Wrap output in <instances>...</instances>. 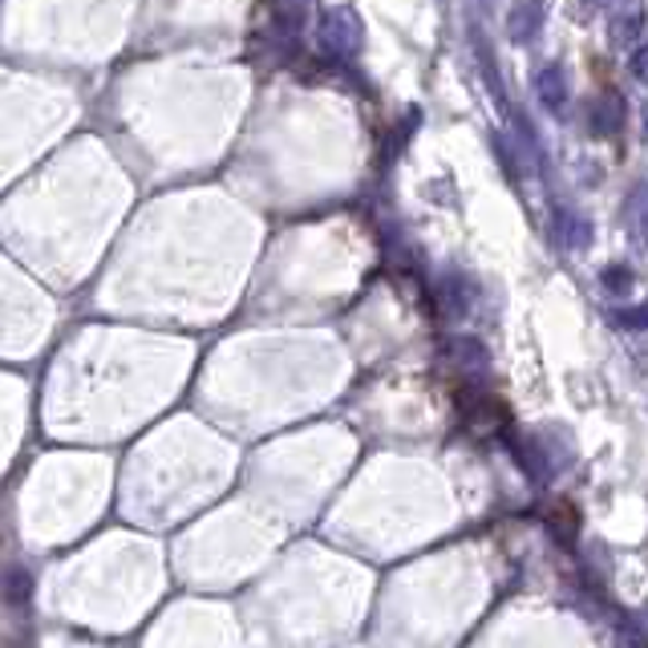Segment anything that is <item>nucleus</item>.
Masks as SVG:
<instances>
[{
	"instance_id": "obj_1",
	"label": "nucleus",
	"mask_w": 648,
	"mask_h": 648,
	"mask_svg": "<svg viewBox=\"0 0 648 648\" xmlns=\"http://www.w3.org/2000/svg\"><path fill=\"white\" fill-rule=\"evenodd\" d=\"M535 85H539V97L547 110H564L567 106V73L564 65H543L539 78H535Z\"/></svg>"
},
{
	"instance_id": "obj_2",
	"label": "nucleus",
	"mask_w": 648,
	"mask_h": 648,
	"mask_svg": "<svg viewBox=\"0 0 648 648\" xmlns=\"http://www.w3.org/2000/svg\"><path fill=\"white\" fill-rule=\"evenodd\" d=\"M539 24H543L539 0H518L515 9H511V37L515 41H531V37L539 33Z\"/></svg>"
},
{
	"instance_id": "obj_3",
	"label": "nucleus",
	"mask_w": 648,
	"mask_h": 648,
	"mask_svg": "<svg viewBox=\"0 0 648 648\" xmlns=\"http://www.w3.org/2000/svg\"><path fill=\"white\" fill-rule=\"evenodd\" d=\"M628 65H632V73H637V78H645V53H632V61H628Z\"/></svg>"
}]
</instances>
